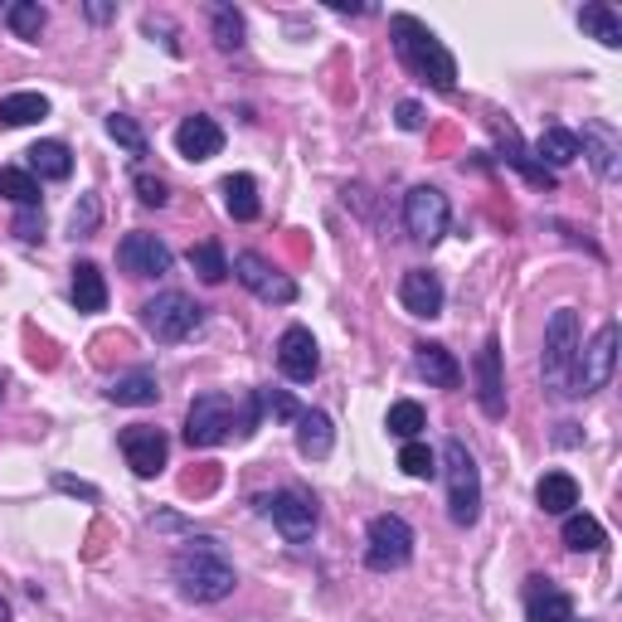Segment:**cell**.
<instances>
[{
  "label": "cell",
  "instance_id": "cell-1",
  "mask_svg": "<svg viewBox=\"0 0 622 622\" xmlns=\"http://www.w3.org/2000/svg\"><path fill=\"white\" fill-rule=\"evenodd\" d=\"M171 579L180 598H190V603H219V598L234 593L239 574H234V559L214 535H190L185 550L171 559Z\"/></svg>",
  "mask_w": 622,
  "mask_h": 622
},
{
  "label": "cell",
  "instance_id": "cell-2",
  "mask_svg": "<svg viewBox=\"0 0 622 622\" xmlns=\"http://www.w3.org/2000/svg\"><path fill=\"white\" fill-rule=\"evenodd\" d=\"M389 35H394V54L414 78L433 83L438 93H452L457 88V59L448 54V44L433 35L418 15H389Z\"/></svg>",
  "mask_w": 622,
  "mask_h": 622
},
{
  "label": "cell",
  "instance_id": "cell-3",
  "mask_svg": "<svg viewBox=\"0 0 622 622\" xmlns=\"http://www.w3.org/2000/svg\"><path fill=\"white\" fill-rule=\"evenodd\" d=\"M579 312L559 307L545 326V355H540V375H545V389L559 394V399H574V375H579Z\"/></svg>",
  "mask_w": 622,
  "mask_h": 622
},
{
  "label": "cell",
  "instance_id": "cell-4",
  "mask_svg": "<svg viewBox=\"0 0 622 622\" xmlns=\"http://www.w3.org/2000/svg\"><path fill=\"white\" fill-rule=\"evenodd\" d=\"M443 477H448V516L452 525H477L482 520V472L477 457L467 452L462 438H448L443 443Z\"/></svg>",
  "mask_w": 622,
  "mask_h": 622
},
{
  "label": "cell",
  "instance_id": "cell-5",
  "mask_svg": "<svg viewBox=\"0 0 622 622\" xmlns=\"http://www.w3.org/2000/svg\"><path fill=\"white\" fill-rule=\"evenodd\" d=\"M205 321V307L185 292H156L142 307V326L156 336L161 346H180L185 336H195V326Z\"/></svg>",
  "mask_w": 622,
  "mask_h": 622
},
{
  "label": "cell",
  "instance_id": "cell-6",
  "mask_svg": "<svg viewBox=\"0 0 622 622\" xmlns=\"http://www.w3.org/2000/svg\"><path fill=\"white\" fill-rule=\"evenodd\" d=\"M239 433V399L234 394H200L185 414V443L190 448H219Z\"/></svg>",
  "mask_w": 622,
  "mask_h": 622
},
{
  "label": "cell",
  "instance_id": "cell-7",
  "mask_svg": "<svg viewBox=\"0 0 622 622\" xmlns=\"http://www.w3.org/2000/svg\"><path fill=\"white\" fill-rule=\"evenodd\" d=\"M414 559V530L404 516H375L365 530V564L375 574L404 569Z\"/></svg>",
  "mask_w": 622,
  "mask_h": 622
},
{
  "label": "cell",
  "instance_id": "cell-8",
  "mask_svg": "<svg viewBox=\"0 0 622 622\" xmlns=\"http://www.w3.org/2000/svg\"><path fill=\"white\" fill-rule=\"evenodd\" d=\"M258 511L273 520V525L282 530V540H292V545H307V540L316 535V501L307 491H297V486L273 491V496H258Z\"/></svg>",
  "mask_w": 622,
  "mask_h": 622
},
{
  "label": "cell",
  "instance_id": "cell-9",
  "mask_svg": "<svg viewBox=\"0 0 622 622\" xmlns=\"http://www.w3.org/2000/svg\"><path fill=\"white\" fill-rule=\"evenodd\" d=\"M448 219H452V210L438 185H414L409 195H404V224H409V234L418 244L433 248L448 234Z\"/></svg>",
  "mask_w": 622,
  "mask_h": 622
},
{
  "label": "cell",
  "instance_id": "cell-10",
  "mask_svg": "<svg viewBox=\"0 0 622 622\" xmlns=\"http://www.w3.org/2000/svg\"><path fill=\"white\" fill-rule=\"evenodd\" d=\"M618 365V321H603L598 336L588 346H579V375H574V399L579 394H598L608 380H613Z\"/></svg>",
  "mask_w": 622,
  "mask_h": 622
},
{
  "label": "cell",
  "instance_id": "cell-11",
  "mask_svg": "<svg viewBox=\"0 0 622 622\" xmlns=\"http://www.w3.org/2000/svg\"><path fill=\"white\" fill-rule=\"evenodd\" d=\"M234 278L244 282L248 292H253L258 302H278V307H287V302H297V282H292L287 273H278L273 263H268L263 253H239L229 268Z\"/></svg>",
  "mask_w": 622,
  "mask_h": 622
},
{
  "label": "cell",
  "instance_id": "cell-12",
  "mask_svg": "<svg viewBox=\"0 0 622 622\" xmlns=\"http://www.w3.org/2000/svg\"><path fill=\"white\" fill-rule=\"evenodd\" d=\"M122 457H127V467L137 472V477H156V472L166 467V457H171V443H166V433L161 428H151V423H132V428H122Z\"/></svg>",
  "mask_w": 622,
  "mask_h": 622
},
{
  "label": "cell",
  "instance_id": "cell-13",
  "mask_svg": "<svg viewBox=\"0 0 622 622\" xmlns=\"http://www.w3.org/2000/svg\"><path fill=\"white\" fill-rule=\"evenodd\" d=\"M117 263H122V273H132V278H166L171 273V263H176V253L166 248L156 234H127V239L117 244Z\"/></svg>",
  "mask_w": 622,
  "mask_h": 622
},
{
  "label": "cell",
  "instance_id": "cell-14",
  "mask_svg": "<svg viewBox=\"0 0 622 622\" xmlns=\"http://www.w3.org/2000/svg\"><path fill=\"white\" fill-rule=\"evenodd\" d=\"M477 404L491 423L506 418V375H501V336H486L477 350Z\"/></svg>",
  "mask_w": 622,
  "mask_h": 622
},
{
  "label": "cell",
  "instance_id": "cell-15",
  "mask_svg": "<svg viewBox=\"0 0 622 622\" xmlns=\"http://www.w3.org/2000/svg\"><path fill=\"white\" fill-rule=\"evenodd\" d=\"M278 365L292 384H312L316 370H321V350H316V336L307 326H287L278 341Z\"/></svg>",
  "mask_w": 622,
  "mask_h": 622
},
{
  "label": "cell",
  "instance_id": "cell-16",
  "mask_svg": "<svg viewBox=\"0 0 622 622\" xmlns=\"http://www.w3.org/2000/svg\"><path fill=\"white\" fill-rule=\"evenodd\" d=\"M443 278L428 273V268H409V273L399 278V302L409 316H423V321H433V316H443Z\"/></svg>",
  "mask_w": 622,
  "mask_h": 622
},
{
  "label": "cell",
  "instance_id": "cell-17",
  "mask_svg": "<svg viewBox=\"0 0 622 622\" xmlns=\"http://www.w3.org/2000/svg\"><path fill=\"white\" fill-rule=\"evenodd\" d=\"M520 603H525V622H564L574 618V598L564 593L559 584L550 579H525V588H520Z\"/></svg>",
  "mask_w": 622,
  "mask_h": 622
},
{
  "label": "cell",
  "instance_id": "cell-18",
  "mask_svg": "<svg viewBox=\"0 0 622 622\" xmlns=\"http://www.w3.org/2000/svg\"><path fill=\"white\" fill-rule=\"evenodd\" d=\"M176 151L185 156V161H210V156L224 151V127L205 112H195V117H185L176 127Z\"/></svg>",
  "mask_w": 622,
  "mask_h": 622
},
{
  "label": "cell",
  "instance_id": "cell-19",
  "mask_svg": "<svg viewBox=\"0 0 622 622\" xmlns=\"http://www.w3.org/2000/svg\"><path fill=\"white\" fill-rule=\"evenodd\" d=\"M579 156H588V166H593L603 180L622 176V142L608 122H588L584 137H579Z\"/></svg>",
  "mask_w": 622,
  "mask_h": 622
},
{
  "label": "cell",
  "instance_id": "cell-20",
  "mask_svg": "<svg viewBox=\"0 0 622 622\" xmlns=\"http://www.w3.org/2000/svg\"><path fill=\"white\" fill-rule=\"evenodd\" d=\"M414 365H418V375H423L428 384H438V389H457L462 384L457 355H452L448 346H438V341H418L414 346Z\"/></svg>",
  "mask_w": 622,
  "mask_h": 622
},
{
  "label": "cell",
  "instance_id": "cell-21",
  "mask_svg": "<svg viewBox=\"0 0 622 622\" xmlns=\"http://www.w3.org/2000/svg\"><path fill=\"white\" fill-rule=\"evenodd\" d=\"M496 137H501V161L516 166V171L525 176L530 185H540V190H554V185H559V180H554V171H545V166L535 161V151H530V146L516 137V127H496Z\"/></svg>",
  "mask_w": 622,
  "mask_h": 622
},
{
  "label": "cell",
  "instance_id": "cell-22",
  "mask_svg": "<svg viewBox=\"0 0 622 622\" xmlns=\"http://www.w3.org/2000/svg\"><path fill=\"white\" fill-rule=\"evenodd\" d=\"M108 399L127 404V409H146V404L161 399V384H156V375L146 365H137V370H127V375H117L108 384Z\"/></svg>",
  "mask_w": 622,
  "mask_h": 622
},
{
  "label": "cell",
  "instance_id": "cell-23",
  "mask_svg": "<svg viewBox=\"0 0 622 622\" xmlns=\"http://www.w3.org/2000/svg\"><path fill=\"white\" fill-rule=\"evenodd\" d=\"M331 448H336V428H331V418H326L321 409H302L297 418V452L302 457H331Z\"/></svg>",
  "mask_w": 622,
  "mask_h": 622
},
{
  "label": "cell",
  "instance_id": "cell-24",
  "mask_svg": "<svg viewBox=\"0 0 622 622\" xmlns=\"http://www.w3.org/2000/svg\"><path fill=\"white\" fill-rule=\"evenodd\" d=\"M535 501L545 516H569L574 506H579V482H574L569 472H545L535 486Z\"/></svg>",
  "mask_w": 622,
  "mask_h": 622
},
{
  "label": "cell",
  "instance_id": "cell-25",
  "mask_svg": "<svg viewBox=\"0 0 622 622\" xmlns=\"http://www.w3.org/2000/svg\"><path fill=\"white\" fill-rule=\"evenodd\" d=\"M219 195H224V210L234 214L239 224H253L258 214H263V205H258V180L253 176H224L219 180Z\"/></svg>",
  "mask_w": 622,
  "mask_h": 622
},
{
  "label": "cell",
  "instance_id": "cell-26",
  "mask_svg": "<svg viewBox=\"0 0 622 622\" xmlns=\"http://www.w3.org/2000/svg\"><path fill=\"white\" fill-rule=\"evenodd\" d=\"M579 25H584V35H593L603 49H622V15L608 0H588L579 10Z\"/></svg>",
  "mask_w": 622,
  "mask_h": 622
},
{
  "label": "cell",
  "instance_id": "cell-27",
  "mask_svg": "<svg viewBox=\"0 0 622 622\" xmlns=\"http://www.w3.org/2000/svg\"><path fill=\"white\" fill-rule=\"evenodd\" d=\"M25 156H30V176H44V180H69L73 176V151L64 142H35Z\"/></svg>",
  "mask_w": 622,
  "mask_h": 622
},
{
  "label": "cell",
  "instance_id": "cell-28",
  "mask_svg": "<svg viewBox=\"0 0 622 622\" xmlns=\"http://www.w3.org/2000/svg\"><path fill=\"white\" fill-rule=\"evenodd\" d=\"M73 307L78 312H103L108 307V282L98 263H73Z\"/></svg>",
  "mask_w": 622,
  "mask_h": 622
},
{
  "label": "cell",
  "instance_id": "cell-29",
  "mask_svg": "<svg viewBox=\"0 0 622 622\" xmlns=\"http://www.w3.org/2000/svg\"><path fill=\"white\" fill-rule=\"evenodd\" d=\"M535 161L545 166V171L579 161V137H574L569 127H545V132H540V142H535Z\"/></svg>",
  "mask_w": 622,
  "mask_h": 622
},
{
  "label": "cell",
  "instance_id": "cell-30",
  "mask_svg": "<svg viewBox=\"0 0 622 622\" xmlns=\"http://www.w3.org/2000/svg\"><path fill=\"white\" fill-rule=\"evenodd\" d=\"M49 117V98L44 93H10L0 98V127H30V122Z\"/></svg>",
  "mask_w": 622,
  "mask_h": 622
},
{
  "label": "cell",
  "instance_id": "cell-31",
  "mask_svg": "<svg viewBox=\"0 0 622 622\" xmlns=\"http://www.w3.org/2000/svg\"><path fill=\"white\" fill-rule=\"evenodd\" d=\"M564 545L579 550V554H598V550H608V530L598 525L593 516L569 511V516H564Z\"/></svg>",
  "mask_w": 622,
  "mask_h": 622
},
{
  "label": "cell",
  "instance_id": "cell-32",
  "mask_svg": "<svg viewBox=\"0 0 622 622\" xmlns=\"http://www.w3.org/2000/svg\"><path fill=\"white\" fill-rule=\"evenodd\" d=\"M210 35H214V44H219L224 54H239L244 49V15L234 5H210Z\"/></svg>",
  "mask_w": 622,
  "mask_h": 622
},
{
  "label": "cell",
  "instance_id": "cell-33",
  "mask_svg": "<svg viewBox=\"0 0 622 622\" xmlns=\"http://www.w3.org/2000/svg\"><path fill=\"white\" fill-rule=\"evenodd\" d=\"M0 195L15 210H39V180L25 171V166H5L0 171Z\"/></svg>",
  "mask_w": 622,
  "mask_h": 622
},
{
  "label": "cell",
  "instance_id": "cell-34",
  "mask_svg": "<svg viewBox=\"0 0 622 622\" xmlns=\"http://www.w3.org/2000/svg\"><path fill=\"white\" fill-rule=\"evenodd\" d=\"M0 15H5V25H10V35H15V39H39L44 20H49L39 0H15V5H5Z\"/></svg>",
  "mask_w": 622,
  "mask_h": 622
},
{
  "label": "cell",
  "instance_id": "cell-35",
  "mask_svg": "<svg viewBox=\"0 0 622 622\" xmlns=\"http://www.w3.org/2000/svg\"><path fill=\"white\" fill-rule=\"evenodd\" d=\"M384 428H389L394 438H404V443H414L418 433L428 428V414H423V404H414V399H399V404H389V418H384Z\"/></svg>",
  "mask_w": 622,
  "mask_h": 622
},
{
  "label": "cell",
  "instance_id": "cell-36",
  "mask_svg": "<svg viewBox=\"0 0 622 622\" xmlns=\"http://www.w3.org/2000/svg\"><path fill=\"white\" fill-rule=\"evenodd\" d=\"M190 268H195L200 282H210V287H219V282L229 278V258H224L219 244H195L190 248Z\"/></svg>",
  "mask_w": 622,
  "mask_h": 622
},
{
  "label": "cell",
  "instance_id": "cell-37",
  "mask_svg": "<svg viewBox=\"0 0 622 622\" xmlns=\"http://www.w3.org/2000/svg\"><path fill=\"white\" fill-rule=\"evenodd\" d=\"M399 467H404V477H414V482H428L438 472V457H433V448L428 443H404V452H399Z\"/></svg>",
  "mask_w": 622,
  "mask_h": 622
},
{
  "label": "cell",
  "instance_id": "cell-38",
  "mask_svg": "<svg viewBox=\"0 0 622 622\" xmlns=\"http://www.w3.org/2000/svg\"><path fill=\"white\" fill-rule=\"evenodd\" d=\"M108 137L117 146H127L132 156H146V132L127 117V112H112V117H108Z\"/></svg>",
  "mask_w": 622,
  "mask_h": 622
},
{
  "label": "cell",
  "instance_id": "cell-39",
  "mask_svg": "<svg viewBox=\"0 0 622 622\" xmlns=\"http://www.w3.org/2000/svg\"><path fill=\"white\" fill-rule=\"evenodd\" d=\"M98 219H103V205H98V195H83V200L73 205L69 234H73V239H93V234H98Z\"/></svg>",
  "mask_w": 622,
  "mask_h": 622
},
{
  "label": "cell",
  "instance_id": "cell-40",
  "mask_svg": "<svg viewBox=\"0 0 622 622\" xmlns=\"http://www.w3.org/2000/svg\"><path fill=\"white\" fill-rule=\"evenodd\" d=\"M258 399H263V409H273V418H282V423H297L302 418V404L292 399L287 389H263Z\"/></svg>",
  "mask_w": 622,
  "mask_h": 622
},
{
  "label": "cell",
  "instance_id": "cell-41",
  "mask_svg": "<svg viewBox=\"0 0 622 622\" xmlns=\"http://www.w3.org/2000/svg\"><path fill=\"white\" fill-rule=\"evenodd\" d=\"M137 200H142V205H156V210H161L166 200H171V190H166L161 176H137Z\"/></svg>",
  "mask_w": 622,
  "mask_h": 622
},
{
  "label": "cell",
  "instance_id": "cell-42",
  "mask_svg": "<svg viewBox=\"0 0 622 622\" xmlns=\"http://www.w3.org/2000/svg\"><path fill=\"white\" fill-rule=\"evenodd\" d=\"M15 234L25 244H39L44 239V210H20L15 214Z\"/></svg>",
  "mask_w": 622,
  "mask_h": 622
},
{
  "label": "cell",
  "instance_id": "cell-43",
  "mask_svg": "<svg viewBox=\"0 0 622 622\" xmlns=\"http://www.w3.org/2000/svg\"><path fill=\"white\" fill-rule=\"evenodd\" d=\"M394 117H399V127H404V132H418V127H423V108H418L414 98H404V103L394 108Z\"/></svg>",
  "mask_w": 622,
  "mask_h": 622
},
{
  "label": "cell",
  "instance_id": "cell-44",
  "mask_svg": "<svg viewBox=\"0 0 622 622\" xmlns=\"http://www.w3.org/2000/svg\"><path fill=\"white\" fill-rule=\"evenodd\" d=\"M54 486H59V491H69V496H83V501H98V486H88V482H78V477H54Z\"/></svg>",
  "mask_w": 622,
  "mask_h": 622
},
{
  "label": "cell",
  "instance_id": "cell-45",
  "mask_svg": "<svg viewBox=\"0 0 622 622\" xmlns=\"http://www.w3.org/2000/svg\"><path fill=\"white\" fill-rule=\"evenodd\" d=\"M112 15H117L112 5H103V0H88V20H98V25H103V20H112Z\"/></svg>",
  "mask_w": 622,
  "mask_h": 622
},
{
  "label": "cell",
  "instance_id": "cell-46",
  "mask_svg": "<svg viewBox=\"0 0 622 622\" xmlns=\"http://www.w3.org/2000/svg\"><path fill=\"white\" fill-rule=\"evenodd\" d=\"M0 622H10V603H5V598H0Z\"/></svg>",
  "mask_w": 622,
  "mask_h": 622
},
{
  "label": "cell",
  "instance_id": "cell-47",
  "mask_svg": "<svg viewBox=\"0 0 622 622\" xmlns=\"http://www.w3.org/2000/svg\"><path fill=\"white\" fill-rule=\"evenodd\" d=\"M564 622H588V618H564Z\"/></svg>",
  "mask_w": 622,
  "mask_h": 622
},
{
  "label": "cell",
  "instance_id": "cell-48",
  "mask_svg": "<svg viewBox=\"0 0 622 622\" xmlns=\"http://www.w3.org/2000/svg\"><path fill=\"white\" fill-rule=\"evenodd\" d=\"M0 394H5V380H0Z\"/></svg>",
  "mask_w": 622,
  "mask_h": 622
}]
</instances>
